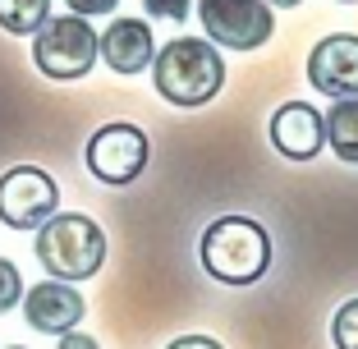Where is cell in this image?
I'll return each instance as SVG.
<instances>
[{
  "mask_svg": "<svg viewBox=\"0 0 358 349\" xmlns=\"http://www.w3.org/2000/svg\"><path fill=\"white\" fill-rule=\"evenodd\" d=\"M51 19V0H0V28L14 37H32Z\"/></svg>",
  "mask_w": 358,
  "mask_h": 349,
  "instance_id": "obj_13",
  "label": "cell"
},
{
  "mask_svg": "<svg viewBox=\"0 0 358 349\" xmlns=\"http://www.w3.org/2000/svg\"><path fill=\"white\" fill-rule=\"evenodd\" d=\"M60 212V189L42 166H14L0 175V221L10 230H37Z\"/></svg>",
  "mask_w": 358,
  "mask_h": 349,
  "instance_id": "obj_6",
  "label": "cell"
},
{
  "mask_svg": "<svg viewBox=\"0 0 358 349\" xmlns=\"http://www.w3.org/2000/svg\"><path fill=\"white\" fill-rule=\"evenodd\" d=\"M198 257L211 280H221V285H253L271 266V239L248 216H221V221H211L202 230Z\"/></svg>",
  "mask_w": 358,
  "mask_h": 349,
  "instance_id": "obj_2",
  "label": "cell"
},
{
  "mask_svg": "<svg viewBox=\"0 0 358 349\" xmlns=\"http://www.w3.org/2000/svg\"><path fill=\"white\" fill-rule=\"evenodd\" d=\"M148 157H152V143L148 134L138 124H124V120H115V124H101L92 138H87V170H92L101 184H110V189H124V184H134L143 170H148Z\"/></svg>",
  "mask_w": 358,
  "mask_h": 349,
  "instance_id": "obj_5",
  "label": "cell"
},
{
  "mask_svg": "<svg viewBox=\"0 0 358 349\" xmlns=\"http://www.w3.org/2000/svg\"><path fill=\"white\" fill-rule=\"evenodd\" d=\"M37 262L51 271V280H92L106 262V230L83 212H55L46 225H37Z\"/></svg>",
  "mask_w": 358,
  "mask_h": 349,
  "instance_id": "obj_3",
  "label": "cell"
},
{
  "mask_svg": "<svg viewBox=\"0 0 358 349\" xmlns=\"http://www.w3.org/2000/svg\"><path fill=\"white\" fill-rule=\"evenodd\" d=\"M271 143L285 161H313L327 143V124H322V111L308 106V101H285L271 115Z\"/></svg>",
  "mask_w": 358,
  "mask_h": 349,
  "instance_id": "obj_10",
  "label": "cell"
},
{
  "mask_svg": "<svg viewBox=\"0 0 358 349\" xmlns=\"http://www.w3.org/2000/svg\"><path fill=\"white\" fill-rule=\"evenodd\" d=\"M308 83L331 101L358 97V37L354 32H331L308 55Z\"/></svg>",
  "mask_w": 358,
  "mask_h": 349,
  "instance_id": "obj_8",
  "label": "cell"
},
{
  "mask_svg": "<svg viewBox=\"0 0 358 349\" xmlns=\"http://www.w3.org/2000/svg\"><path fill=\"white\" fill-rule=\"evenodd\" d=\"M152 83L170 106H207L225 87V60L202 37H175L152 60Z\"/></svg>",
  "mask_w": 358,
  "mask_h": 349,
  "instance_id": "obj_1",
  "label": "cell"
},
{
  "mask_svg": "<svg viewBox=\"0 0 358 349\" xmlns=\"http://www.w3.org/2000/svg\"><path fill=\"white\" fill-rule=\"evenodd\" d=\"M166 349H225V345L211 340V336H179V340H170Z\"/></svg>",
  "mask_w": 358,
  "mask_h": 349,
  "instance_id": "obj_18",
  "label": "cell"
},
{
  "mask_svg": "<svg viewBox=\"0 0 358 349\" xmlns=\"http://www.w3.org/2000/svg\"><path fill=\"white\" fill-rule=\"evenodd\" d=\"M331 336H336V349H358V299H349V304L336 313Z\"/></svg>",
  "mask_w": 358,
  "mask_h": 349,
  "instance_id": "obj_14",
  "label": "cell"
},
{
  "mask_svg": "<svg viewBox=\"0 0 358 349\" xmlns=\"http://www.w3.org/2000/svg\"><path fill=\"white\" fill-rule=\"evenodd\" d=\"M55 349H101V345H96L92 336H78V331H64V336H60V345H55Z\"/></svg>",
  "mask_w": 358,
  "mask_h": 349,
  "instance_id": "obj_19",
  "label": "cell"
},
{
  "mask_svg": "<svg viewBox=\"0 0 358 349\" xmlns=\"http://www.w3.org/2000/svg\"><path fill=\"white\" fill-rule=\"evenodd\" d=\"M340 5H354V0H340Z\"/></svg>",
  "mask_w": 358,
  "mask_h": 349,
  "instance_id": "obj_21",
  "label": "cell"
},
{
  "mask_svg": "<svg viewBox=\"0 0 358 349\" xmlns=\"http://www.w3.org/2000/svg\"><path fill=\"white\" fill-rule=\"evenodd\" d=\"M64 5H69V14H78V19H96V14H110L120 0H64Z\"/></svg>",
  "mask_w": 358,
  "mask_h": 349,
  "instance_id": "obj_17",
  "label": "cell"
},
{
  "mask_svg": "<svg viewBox=\"0 0 358 349\" xmlns=\"http://www.w3.org/2000/svg\"><path fill=\"white\" fill-rule=\"evenodd\" d=\"M19 304H23V276L10 257H0V313H10Z\"/></svg>",
  "mask_w": 358,
  "mask_h": 349,
  "instance_id": "obj_15",
  "label": "cell"
},
{
  "mask_svg": "<svg viewBox=\"0 0 358 349\" xmlns=\"http://www.w3.org/2000/svg\"><path fill=\"white\" fill-rule=\"evenodd\" d=\"M87 304L74 285L64 280H42V285L23 290V318H28L32 331H46V336H64L83 322Z\"/></svg>",
  "mask_w": 358,
  "mask_h": 349,
  "instance_id": "obj_9",
  "label": "cell"
},
{
  "mask_svg": "<svg viewBox=\"0 0 358 349\" xmlns=\"http://www.w3.org/2000/svg\"><path fill=\"white\" fill-rule=\"evenodd\" d=\"M266 5H275V10H294V5H303V0H266Z\"/></svg>",
  "mask_w": 358,
  "mask_h": 349,
  "instance_id": "obj_20",
  "label": "cell"
},
{
  "mask_svg": "<svg viewBox=\"0 0 358 349\" xmlns=\"http://www.w3.org/2000/svg\"><path fill=\"white\" fill-rule=\"evenodd\" d=\"M32 60L46 78L55 83H74V78H87L96 64V32L87 19L78 14H60V19H46L42 28L32 32Z\"/></svg>",
  "mask_w": 358,
  "mask_h": 349,
  "instance_id": "obj_4",
  "label": "cell"
},
{
  "mask_svg": "<svg viewBox=\"0 0 358 349\" xmlns=\"http://www.w3.org/2000/svg\"><path fill=\"white\" fill-rule=\"evenodd\" d=\"M322 124H327V143L345 166H358V97L336 101L331 111H322Z\"/></svg>",
  "mask_w": 358,
  "mask_h": 349,
  "instance_id": "obj_12",
  "label": "cell"
},
{
  "mask_svg": "<svg viewBox=\"0 0 358 349\" xmlns=\"http://www.w3.org/2000/svg\"><path fill=\"white\" fill-rule=\"evenodd\" d=\"M207 42H221L230 51H257L271 42V5L266 0H198Z\"/></svg>",
  "mask_w": 358,
  "mask_h": 349,
  "instance_id": "obj_7",
  "label": "cell"
},
{
  "mask_svg": "<svg viewBox=\"0 0 358 349\" xmlns=\"http://www.w3.org/2000/svg\"><path fill=\"white\" fill-rule=\"evenodd\" d=\"M96 55H101L115 74H143L157 60V37L143 19H115L96 37Z\"/></svg>",
  "mask_w": 358,
  "mask_h": 349,
  "instance_id": "obj_11",
  "label": "cell"
},
{
  "mask_svg": "<svg viewBox=\"0 0 358 349\" xmlns=\"http://www.w3.org/2000/svg\"><path fill=\"white\" fill-rule=\"evenodd\" d=\"M152 19H170V23H184L193 14V0H143Z\"/></svg>",
  "mask_w": 358,
  "mask_h": 349,
  "instance_id": "obj_16",
  "label": "cell"
},
{
  "mask_svg": "<svg viewBox=\"0 0 358 349\" xmlns=\"http://www.w3.org/2000/svg\"><path fill=\"white\" fill-rule=\"evenodd\" d=\"M10 349H23V345H10Z\"/></svg>",
  "mask_w": 358,
  "mask_h": 349,
  "instance_id": "obj_22",
  "label": "cell"
}]
</instances>
